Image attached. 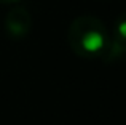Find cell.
I'll return each mask as SVG.
<instances>
[{
  "label": "cell",
  "instance_id": "6da1fadb",
  "mask_svg": "<svg viewBox=\"0 0 126 125\" xmlns=\"http://www.w3.org/2000/svg\"><path fill=\"white\" fill-rule=\"evenodd\" d=\"M67 37L72 50L83 58H91L102 53L109 43L105 24L99 18L89 15L78 16L72 21Z\"/></svg>",
  "mask_w": 126,
  "mask_h": 125
},
{
  "label": "cell",
  "instance_id": "7a4b0ae2",
  "mask_svg": "<svg viewBox=\"0 0 126 125\" xmlns=\"http://www.w3.org/2000/svg\"><path fill=\"white\" fill-rule=\"evenodd\" d=\"M32 26V16L26 6H15L10 10L5 19V27L10 37L13 39H22L27 35Z\"/></svg>",
  "mask_w": 126,
  "mask_h": 125
},
{
  "label": "cell",
  "instance_id": "3957f363",
  "mask_svg": "<svg viewBox=\"0 0 126 125\" xmlns=\"http://www.w3.org/2000/svg\"><path fill=\"white\" fill-rule=\"evenodd\" d=\"M117 37L126 42V11L121 13L117 21Z\"/></svg>",
  "mask_w": 126,
  "mask_h": 125
},
{
  "label": "cell",
  "instance_id": "277c9868",
  "mask_svg": "<svg viewBox=\"0 0 126 125\" xmlns=\"http://www.w3.org/2000/svg\"><path fill=\"white\" fill-rule=\"evenodd\" d=\"M11 2H18V0H0V3H11Z\"/></svg>",
  "mask_w": 126,
  "mask_h": 125
}]
</instances>
